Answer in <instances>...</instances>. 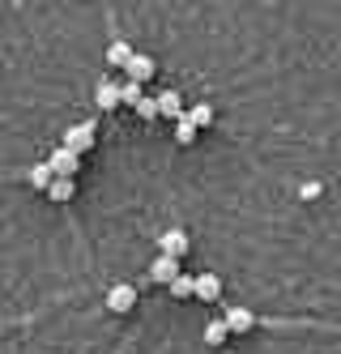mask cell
Masks as SVG:
<instances>
[{
    "instance_id": "cell-1",
    "label": "cell",
    "mask_w": 341,
    "mask_h": 354,
    "mask_svg": "<svg viewBox=\"0 0 341 354\" xmlns=\"http://www.w3.org/2000/svg\"><path fill=\"white\" fill-rule=\"evenodd\" d=\"M94 137H98V124L94 120H82V124H73V129L64 133V149H73V154L82 158L86 149L94 145Z\"/></svg>"
},
{
    "instance_id": "cell-2",
    "label": "cell",
    "mask_w": 341,
    "mask_h": 354,
    "mask_svg": "<svg viewBox=\"0 0 341 354\" xmlns=\"http://www.w3.org/2000/svg\"><path fill=\"white\" fill-rule=\"evenodd\" d=\"M102 308H107V312H133L137 308V286L133 282H116L111 290H107V299H102Z\"/></svg>"
},
{
    "instance_id": "cell-3",
    "label": "cell",
    "mask_w": 341,
    "mask_h": 354,
    "mask_svg": "<svg viewBox=\"0 0 341 354\" xmlns=\"http://www.w3.org/2000/svg\"><path fill=\"white\" fill-rule=\"evenodd\" d=\"M47 167H51V175H56V180H73L77 167H82V158H77L73 149L56 145V149H51V158H47Z\"/></svg>"
},
{
    "instance_id": "cell-4",
    "label": "cell",
    "mask_w": 341,
    "mask_h": 354,
    "mask_svg": "<svg viewBox=\"0 0 341 354\" xmlns=\"http://www.w3.org/2000/svg\"><path fill=\"white\" fill-rule=\"evenodd\" d=\"M158 248H163V252H158V257H171V261H179V257H183V252H188L192 243H188V235H183V231H179V226H171V231H163V239H158Z\"/></svg>"
},
{
    "instance_id": "cell-5",
    "label": "cell",
    "mask_w": 341,
    "mask_h": 354,
    "mask_svg": "<svg viewBox=\"0 0 341 354\" xmlns=\"http://www.w3.org/2000/svg\"><path fill=\"white\" fill-rule=\"evenodd\" d=\"M218 320L226 324V333H248V328L256 324V312H248V308H226Z\"/></svg>"
},
{
    "instance_id": "cell-6",
    "label": "cell",
    "mask_w": 341,
    "mask_h": 354,
    "mask_svg": "<svg viewBox=\"0 0 341 354\" xmlns=\"http://www.w3.org/2000/svg\"><path fill=\"white\" fill-rule=\"evenodd\" d=\"M218 295H222V277H218V273H201V277H192V299L214 303Z\"/></svg>"
},
{
    "instance_id": "cell-7",
    "label": "cell",
    "mask_w": 341,
    "mask_h": 354,
    "mask_svg": "<svg viewBox=\"0 0 341 354\" xmlns=\"http://www.w3.org/2000/svg\"><path fill=\"white\" fill-rule=\"evenodd\" d=\"M124 73H128V82H137V86H141V82H149V77H154V73H158V68H154V60H149V56L133 52V60L124 64Z\"/></svg>"
},
{
    "instance_id": "cell-8",
    "label": "cell",
    "mask_w": 341,
    "mask_h": 354,
    "mask_svg": "<svg viewBox=\"0 0 341 354\" xmlns=\"http://www.w3.org/2000/svg\"><path fill=\"white\" fill-rule=\"evenodd\" d=\"M94 103H98L102 111H111V107H120V82H111V77H102V82H98V90H94Z\"/></svg>"
},
{
    "instance_id": "cell-9",
    "label": "cell",
    "mask_w": 341,
    "mask_h": 354,
    "mask_svg": "<svg viewBox=\"0 0 341 354\" xmlns=\"http://www.w3.org/2000/svg\"><path fill=\"white\" fill-rule=\"evenodd\" d=\"M154 103H158V115H167V120H175V124L183 120V98H179L175 90H163Z\"/></svg>"
},
{
    "instance_id": "cell-10",
    "label": "cell",
    "mask_w": 341,
    "mask_h": 354,
    "mask_svg": "<svg viewBox=\"0 0 341 354\" xmlns=\"http://www.w3.org/2000/svg\"><path fill=\"white\" fill-rule=\"evenodd\" d=\"M183 124H192L196 133H205L209 124H214V107H209V103H196V107H183Z\"/></svg>"
},
{
    "instance_id": "cell-11",
    "label": "cell",
    "mask_w": 341,
    "mask_h": 354,
    "mask_svg": "<svg viewBox=\"0 0 341 354\" xmlns=\"http://www.w3.org/2000/svg\"><path fill=\"white\" fill-rule=\"evenodd\" d=\"M149 277H154V282H163V286H171L175 277H179V261H171V257H158V261L149 265Z\"/></svg>"
},
{
    "instance_id": "cell-12",
    "label": "cell",
    "mask_w": 341,
    "mask_h": 354,
    "mask_svg": "<svg viewBox=\"0 0 341 354\" xmlns=\"http://www.w3.org/2000/svg\"><path fill=\"white\" fill-rule=\"evenodd\" d=\"M73 192H77V184H73V180H51V184H47V196L56 201V205H68Z\"/></svg>"
},
{
    "instance_id": "cell-13",
    "label": "cell",
    "mask_w": 341,
    "mask_h": 354,
    "mask_svg": "<svg viewBox=\"0 0 341 354\" xmlns=\"http://www.w3.org/2000/svg\"><path fill=\"white\" fill-rule=\"evenodd\" d=\"M26 180H30V188H39V192H47V184L56 180V175H51V167L47 162H35L30 171H26Z\"/></svg>"
},
{
    "instance_id": "cell-14",
    "label": "cell",
    "mask_w": 341,
    "mask_h": 354,
    "mask_svg": "<svg viewBox=\"0 0 341 354\" xmlns=\"http://www.w3.org/2000/svg\"><path fill=\"white\" fill-rule=\"evenodd\" d=\"M107 60H111V64H120V68H124V64H128V60H133V43H128V39H116V43H111V47H107Z\"/></svg>"
},
{
    "instance_id": "cell-15",
    "label": "cell",
    "mask_w": 341,
    "mask_h": 354,
    "mask_svg": "<svg viewBox=\"0 0 341 354\" xmlns=\"http://www.w3.org/2000/svg\"><path fill=\"white\" fill-rule=\"evenodd\" d=\"M141 103V86L137 82H124L120 86V107H137Z\"/></svg>"
},
{
    "instance_id": "cell-16",
    "label": "cell",
    "mask_w": 341,
    "mask_h": 354,
    "mask_svg": "<svg viewBox=\"0 0 341 354\" xmlns=\"http://www.w3.org/2000/svg\"><path fill=\"white\" fill-rule=\"evenodd\" d=\"M226 337H230V333H226L222 320H209V324H205V342H209V346H222Z\"/></svg>"
},
{
    "instance_id": "cell-17",
    "label": "cell",
    "mask_w": 341,
    "mask_h": 354,
    "mask_svg": "<svg viewBox=\"0 0 341 354\" xmlns=\"http://www.w3.org/2000/svg\"><path fill=\"white\" fill-rule=\"evenodd\" d=\"M171 295H175V299H192V277H188V273H179L175 282H171Z\"/></svg>"
},
{
    "instance_id": "cell-18",
    "label": "cell",
    "mask_w": 341,
    "mask_h": 354,
    "mask_svg": "<svg viewBox=\"0 0 341 354\" xmlns=\"http://www.w3.org/2000/svg\"><path fill=\"white\" fill-rule=\"evenodd\" d=\"M196 137H201V133H196V129H192V124H183V120H179V124H175V141H179V145H192V141H196Z\"/></svg>"
},
{
    "instance_id": "cell-19",
    "label": "cell",
    "mask_w": 341,
    "mask_h": 354,
    "mask_svg": "<svg viewBox=\"0 0 341 354\" xmlns=\"http://www.w3.org/2000/svg\"><path fill=\"white\" fill-rule=\"evenodd\" d=\"M137 115H141V120H158V103L141 94V103H137Z\"/></svg>"
},
{
    "instance_id": "cell-20",
    "label": "cell",
    "mask_w": 341,
    "mask_h": 354,
    "mask_svg": "<svg viewBox=\"0 0 341 354\" xmlns=\"http://www.w3.org/2000/svg\"><path fill=\"white\" fill-rule=\"evenodd\" d=\"M299 196H303V201H316V196H320V184H316V180L303 184V188H299Z\"/></svg>"
}]
</instances>
